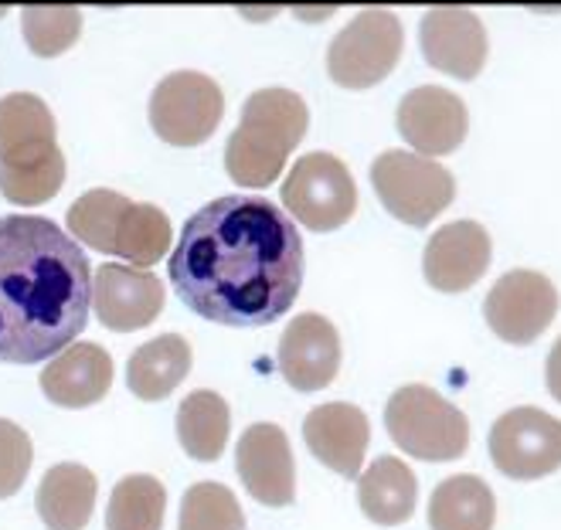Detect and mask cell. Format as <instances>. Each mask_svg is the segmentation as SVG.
Listing matches in <instances>:
<instances>
[{
	"instance_id": "cell-19",
	"label": "cell",
	"mask_w": 561,
	"mask_h": 530,
	"mask_svg": "<svg viewBox=\"0 0 561 530\" xmlns=\"http://www.w3.org/2000/svg\"><path fill=\"white\" fill-rule=\"evenodd\" d=\"M55 150V119L38 95L11 92L0 99V168L35 163Z\"/></svg>"
},
{
	"instance_id": "cell-30",
	"label": "cell",
	"mask_w": 561,
	"mask_h": 530,
	"mask_svg": "<svg viewBox=\"0 0 561 530\" xmlns=\"http://www.w3.org/2000/svg\"><path fill=\"white\" fill-rule=\"evenodd\" d=\"M21 27L31 51L42 58H55L76 45L82 31V14L76 8H27L21 14Z\"/></svg>"
},
{
	"instance_id": "cell-2",
	"label": "cell",
	"mask_w": 561,
	"mask_h": 530,
	"mask_svg": "<svg viewBox=\"0 0 561 530\" xmlns=\"http://www.w3.org/2000/svg\"><path fill=\"white\" fill-rule=\"evenodd\" d=\"M92 265L82 245L42 215L0 218V360L38 364L89 323Z\"/></svg>"
},
{
	"instance_id": "cell-31",
	"label": "cell",
	"mask_w": 561,
	"mask_h": 530,
	"mask_svg": "<svg viewBox=\"0 0 561 530\" xmlns=\"http://www.w3.org/2000/svg\"><path fill=\"white\" fill-rule=\"evenodd\" d=\"M31 459H35V446H31L24 428L0 418V500H8L24 486Z\"/></svg>"
},
{
	"instance_id": "cell-24",
	"label": "cell",
	"mask_w": 561,
	"mask_h": 530,
	"mask_svg": "<svg viewBox=\"0 0 561 530\" xmlns=\"http://www.w3.org/2000/svg\"><path fill=\"white\" fill-rule=\"evenodd\" d=\"M228 428H232V412L215 391H191L178 408L181 449L197 462L221 459L228 446Z\"/></svg>"
},
{
	"instance_id": "cell-25",
	"label": "cell",
	"mask_w": 561,
	"mask_h": 530,
	"mask_svg": "<svg viewBox=\"0 0 561 530\" xmlns=\"http://www.w3.org/2000/svg\"><path fill=\"white\" fill-rule=\"evenodd\" d=\"M129 205H134L129 197H123L110 187H95L79 197V201L69 208V215H65V221H69V231L85 249L116 255L119 224H123Z\"/></svg>"
},
{
	"instance_id": "cell-12",
	"label": "cell",
	"mask_w": 561,
	"mask_h": 530,
	"mask_svg": "<svg viewBox=\"0 0 561 530\" xmlns=\"http://www.w3.org/2000/svg\"><path fill=\"white\" fill-rule=\"evenodd\" d=\"M236 466L252 500L262 507H289L296 496V462L279 425H249L236 446Z\"/></svg>"
},
{
	"instance_id": "cell-10",
	"label": "cell",
	"mask_w": 561,
	"mask_h": 530,
	"mask_svg": "<svg viewBox=\"0 0 561 530\" xmlns=\"http://www.w3.org/2000/svg\"><path fill=\"white\" fill-rule=\"evenodd\" d=\"M486 323L507 344H535L558 316V289L548 276L514 269L486 292Z\"/></svg>"
},
{
	"instance_id": "cell-32",
	"label": "cell",
	"mask_w": 561,
	"mask_h": 530,
	"mask_svg": "<svg viewBox=\"0 0 561 530\" xmlns=\"http://www.w3.org/2000/svg\"><path fill=\"white\" fill-rule=\"evenodd\" d=\"M545 378H548L551 398H554V402H561V337H558V344L548 354V371H545Z\"/></svg>"
},
{
	"instance_id": "cell-17",
	"label": "cell",
	"mask_w": 561,
	"mask_h": 530,
	"mask_svg": "<svg viewBox=\"0 0 561 530\" xmlns=\"http://www.w3.org/2000/svg\"><path fill=\"white\" fill-rule=\"evenodd\" d=\"M304 439L327 470H334L344 480H357L371 442V425L357 405L330 402L304 418Z\"/></svg>"
},
{
	"instance_id": "cell-18",
	"label": "cell",
	"mask_w": 561,
	"mask_h": 530,
	"mask_svg": "<svg viewBox=\"0 0 561 530\" xmlns=\"http://www.w3.org/2000/svg\"><path fill=\"white\" fill-rule=\"evenodd\" d=\"M113 384V357L99 344H69L42 371V391L58 408H89Z\"/></svg>"
},
{
	"instance_id": "cell-20",
	"label": "cell",
	"mask_w": 561,
	"mask_h": 530,
	"mask_svg": "<svg viewBox=\"0 0 561 530\" xmlns=\"http://www.w3.org/2000/svg\"><path fill=\"white\" fill-rule=\"evenodd\" d=\"M357 504L378 527H399L415 514L419 483L415 473L394 456H378L357 476Z\"/></svg>"
},
{
	"instance_id": "cell-11",
	"label": "cell",
	"mask_w": 561,
	"mask_h": 530,
	"mask_svg": "<svg viewBox=\"0 0 561 530\" xmlns=\"http://www.w3.org/2000/svg\"><path fill=\"white\" fill-rule=\"evenodd\" d=\"M92 310L106 330L129 334L150 326L163 310V283L140 265H99L92 273Z\"/></svg>"
},
{
	"instance_id": "cell-7",
	"label": "cell",
	"mask_w": 561,
	"mask_h": 530,
	"mask_svg": "<svg viewBox=\"0 0 561 530\" xmlns=\"http://www.w3.org/2000/svg\"><path fill=\"white\" fill-rule=\"evenodd\" d=\"M283 205L310 231H337L357 208V187L334 153H307L289 168Z\"/></svg>"
},
{
	"instance_id": "cell-29",
	"label": "cell",
	"mask_w": 561,
	"mask_h": 530,
	"mask_svg": "<svg viewBox=\"0 0 561 530\" xmlns=\"http://www.w3.org/2000/svg\"><path fill=\"white\" fill-rule=\"evenodd\" d=\"M65 184V157L55 150L45 160L21 163V168H0V194L18 208H35L45 205L51 194Z\"/></svg>"
},
{
	"instance_id": "cell-13",
	"label": "cell",
	"mask_w": 561,
	"mask_h": 530,
	"mask_svg": "<svg viewBox=\"0 0 561 530\" xmlns=\"http://www.w3.org/2000/svg\"><path fill=\"white\" fill-rule=\"evenodd\" d=\"M470 116L463 99L439 85H419L399 103L402 140L422 157H446L467 140Z\"/></svg>"
},
{
	"instance_id": "cell-21",
	"label": "cell",
	"mask_w": 561,
	"mask_h": 530,
	"mask_svg": "<svg viewBox=\"0 0 561 530\" xmlns=\"http://www.w3.org/2000/svg\"><path fill=\"white\" fill-rule=\"evenodd\" d=\"M35 507L48 530H82L95 507V476L79 462L51 466L38 486Z\"/></svg>"
},
{
	"instance_id": "cell-9",
	"label": "cell",
	"mask_w": 561,
	"mask_h": 530,
	"mask_svg": "<svg viewBox=\"0 0 561 530\" xmlns=\"http://www.w3.org/2000/svg\"><path fill=\"white\" fill-rule=\"evenodd\" d=\"M490 459L511 480H541L561 470V422L541 408H514L490 428Z\"/></svg>"
},
{
	"instance_id": "cell-27",
	"label": "cell",
	"mask_w": 561,
	"mask_h": 530,
	"mask_svg": "<svg viewBox=\"0 0 561 530\" xmlns=\"http://www.w3.org/2000/svg\"><path fill=\"white\" fill-rule=\"evenodd\" d=\"M171 249V221L157 205H129L123 224H119V239H116V255L126 262L150 269L153 262L163 258V252Z\"/></svg>"
},
{
	"instance_id": "cell-4",
	"label": "cell",
	"mask_w": 561,
	"mask_h": 530,
	"mask_svg": "<svg viewBox=\"0 0 561 530\" xmlns=\"http://www.w3.org/2000/svg\"><path fill=\"white\" fill-rule=\"evenodd\" d=\"M385 428L402 452L425 462H453L470 446V422L428 384H405L388 398Z\"/></svg>"
},
{
	"instance_id": "cell-15",
	"label": "cell",
	"mask_w": 561,
	"mask_h": 530,
	"mask_svg": "<svg viewBox=\"0 0 561 530\" xmlns=\"http://www.w3.org/2000/svg\"><path fill=\"white\" fill-rule=\"evenodd\" d=\"M419 45L433 69L453 79H477L486 61V31L467 8H436L422 18Z\"/></svg>"
},
{
	"instance_id": "cell-3",
	"label": "cell",
	"mask_w": 561,
	"mask_h": 530,
	"mask_svg": "<svg viewBox=\"0 0 561 530\" xmlns=\"http://www.w3.org/2000/svg\"><path fill=\"white\" fill-rule=\"evenodd\" d=\"M307 103L289 89H259L245 99L242 123L228 137L225 171L239 187H270L307 137Z\"/></svg>"
},
{
	"instance_id": "cell-16",
	"label": "cell",
	"mask_w": 561,
	"mask_h": 530,
	"mask_svg": "<svg viewBox=\"0 0 561 530\" xmlns=\"http://www.w3.org/2000/svg\"><path fill=\"white\" fill-rule=\"evenodd\" d=\"M490 265V235L477 221L443 224L425 245L422 273L439 292H467L477 286Z\"/></svg>"
},
{
	"instance_id": "cell-8",
	"label": "cell",
	"mask_w": 561,
	"mask_h": 530,
	"mask_svg": "<svg viewBox=\"0 0 561 530\" xmlns=\"http://www.w3.org/2000/svg\"><path fill=\"white\" fill-rule=\"evenodd\" d=\"M225 116V95L202 72H174L150 95V126L171 147H202Z\"/></svg>"
},
{
	"instance_id": "cell-1",
	"label": "cell",
	"mask_w": 561,
	"mask_h": 530,
	"mask_svg": "<svg viewBox=\"0 0 561 530\" xmlns=\"http://www.w3.org/2000/svg\"><path fill=\"white\" fill-rule=\"evenodd\" d=\"M304 239L266 197L228 194L194 211L171 252L181 303L221 326H270L304 286Z\"/></svg>"
},
{
	"instance_id": "cell-22",
	"label": "cell",
	"mask_w": 561,
	"mask_h": 530,
	"mask_svg": "<svg viewBox=\"0 0 561 530\" xmlns=\"http://www.w3.org/2000/svg\"><path fill=\"white\" fill-rule=\"evenodd\" d=\"M191 371V347L181 334H163L134 350L126 364V384L140 402H163Z\"/></svg>"
},
{
	"instance_id": "cell-5",
	"label": "cell",
	"mask_w": 561,
	"mask_h": 530,
	"mask_svg": "<svg viewBox=\"0 0 561 530\" xmlns=\"http://www.w3.org/2000/svg\"><path fill=\"white\" fill-rule=\"evenodd\" d=\"M371 184L385 211L412 228L436 221L456 197V181L446 168L405 150H385L371 163Z\"/></svg>"
},
{
	"instance_id": "cell-28",
	"label": "cell",
	"mask_w": 561,
	"mask_h": 530,
	"mask_svg": "<svg viewBox=\"0 0 561 530\" xmlns=\"http://www.w3.org/2000/svg\"><path fill=\"white\" fill-rule=\"evenodd\" d=\"M178 530H245V514L228 486L194 483L181 500Z\"/></svg>"
},
{
	"instance_id": "cell-6",
	"label": "cell",
	"mask_w": 561,
	"mask_h": 530,
	"mask_svg": "<svg viewBox=\"0 0 561 530\" xmlns=\"http://www.w3.org/2000/svg\"><path fill=\"white\" fill-rule=\"evenodd\" d=\"M405 31L391 11H360L327 48V72L344 89H371L402 58Z\"/></svg>"
},
{
	"instance_id": "cell-23",
	"label": "cell",
	"mask_w": 561,
	"mask_h": 530,
	"mask_svg": "<svg viewBox=\"0 0 561 530\" xmlns=\"http://www.w3.org/2000/svg\"><path fill=\"white\" fill-rule=\"evenodd\" d=\"M497 520L493 489L480 476L443 480L428 500V527L433 530H490Z\"/></svg>"
},
{
	"instance_id": "cell-26",
	"label": "cell",
	"mask_w": 561,
	"mask_h": 530,
	"mask_svg": "<svg viewBox=\"0 0 561 530\" xmlns=\"http://www.w3.org/2000/svg\"><path fill=\"white\" fill-rule=\"evenodd\" d=\"M163 510H168V489L153 476H126L116 483L110 507H106V530H160Z\"/></svg>"
},
{
	"instance_id": "cell-14",
	"label": "cell",
	"mask_w": 561,
	"mask_h": 530,
	"mask_svg": "<svg viewBox=\"0 0 561 530\" xmlns=\"http://www.w3.org/2000/svg\"><path fill=\"white\" fill-rule=\"evenodd\" d=\"M279 371L296 391H320L341 371V337L320 313L293 316L279 337Z\"/></svg>"
}]
</instances>
